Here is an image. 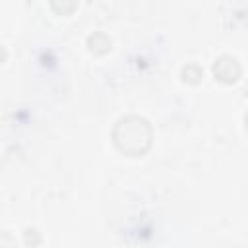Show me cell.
<instances>
[{
  "label": "cell",
  "mask_w": 248,
  "mask_h": 248,
  "mask_svg": "<svg viewBox=\"0 0 248 248\" xmlns=\"http://www.w3.org/2000/svg\"><path fill=\"white\" fill-rule=\"evenodd\" d=\"M112 141L122 153L130 157H140L151 145V126L141 116H122L112 128Z\"/></svg>",
  "instance_id": "6da1fadb"
},
{
  "label": "cell",
  "mask_w": 248,
  "mask_h": 248,
  "mask_svg": "<svg viewBox=\"0 0 248 248\" xmlns=\"http://www.w3.org/2000/svg\"><path fill=\"white\" fill-rule=\"evenodd\" d=\"M211 72L215 76V79L223 81V83H234L240 78V64L234 56L231 54H221L215 58Z\"/></svg>",
  "instance_id": "7a4b0ae2"
},
{
  "label": "cell",
  "mask_w": 248,
  "mask_h": 248,
  "mask_svg": "<svg viewBox=\"0 0 248 248\" xmlns=\"http://www.w3.org/2000/svg\"><path fill=\"white\" fill-rule=\"evenodd\" d=\"M110 45H112L110 39L101 31H97V33L87 37V48L91 52H95V54H107L110 50Z\"/></svg>",
  "instance_id": "3957f363"
},
{
  "label": "cell",
  "mask_w": 248,
  "mask_h": 248,
  "mask_svg": "<svg viewBox=\"0 0 248 248\" xmlns=\"http://www.w3.org/2000/svg\"><path fill=\"white\" fill-rule=\"evenodd\" d=\"M180 76H182V81L196 85V83H200V81H202L203 72H202V68H200V66H196V64H188V66H184V68H182Z\"/></svg>",
  "instance_id": "277c9868"
},
{
  "label": "cell",
  "mask_w": 248,
  "mask_h": 248,
  "mask_svg": "<svg viewBox=\"0 0 248 248\" xmlns=\"http://www.w3.org/2000/svg\"><path fill=\"white\" fill-rule=\"evenodd\" d=\"M23 240H25V244L27 246H37L39 242H41V234H39V231L37 229H25V232H23Z\"/></svg>",
  "instance_id": "5b68a950"
},
{
  "label": "cell",
  "mask_w": 248,
  "mask_h": 248,
  "mask_svg": "<svg viewBox=\"0 0 248 248\" xmlns=\"http://www.w3.org/2000/svg\"><path fill=\"white\" fill-rule=\"evenodd\" d=\"M50 8H52V10H58V12H62V14H66V12H72V10L76 8V2H70V4H58V2H52Z\"/></svg>",
  "instance_id": "8992f818"
},
{
  "label": "cell",
  "mask_w": 248,
  "mask_h": 248,
  "mask_svg": "<svg viewBox=\"0 0 248 248\" xmlns=\"http://www.w3.org/2000/svg\"><path fill=\"white\" fill-rule=\"evenodd\" d=\"M244 122H246V130H248V112H246V116H244Z\"/></svg>",
  "instance_id": "52a82bcc"
}]
</instances>
